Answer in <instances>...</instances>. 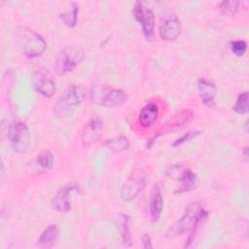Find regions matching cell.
Instances as JSON below:
<instances>
[{
	"mask_svg": "<svg viewBox=\"0 0 249 249\" xmlns=\"http://www.w3.org/2000/svg\"><path fill=\"white\" fill-rule=\"evenodd\" d=\"M78 13H79L78 5L76 3H72V7L68 11L60 14V18L66 26L74 27L77 23Z\"/></svg>",
	"mask_w": 249,
	"mask_h": 249,
	"instance_id": "cell-22",
	"label": "cell"
},
{
	"mask_svg": "<svg viewBox=\"0 0 249 249\" xmlns=\"http://www.w3.org/2000/svg\"><path fill=\"white\" fill-rule=\"evenodd\" d=\"M13 41L20 53L27 57H36L41 55L47 48L44 38L26 26H18L13 33Z\"/></svg>",
	"mask_w": 249,
	"mask_h": 249,
	"instance_id": "cell-1",
	"label": "cell"
},
{
	"mask_svg": "<svg viewBox=\"0 0 249 249\" xmlns=\"http://www.w3.org/2000/svg\"><path fill=\"white\" fill-rule=\"evenodd\" d=\"M128 98L127 93L120 89L104 88L99 94L97 102L103 107H116L124 104Z\"/></svg>",
	"mask_w": 249,
	"mask_h": 249,
	"instance_id": "cell-12",
	"label": "cell"
},
{
	"mask_svg": "<svg viewBox=\"0 0 249 249\" xmlns=\"http://www.w3.org/2000/svg\"><path fill=\"white\" fill-rule=\"evenodd\" d=\"M159 107L156 103L150 102L142 107L138 115V123L144 128L150 127L158 119Z\"/></svg>",
	"mask_w": 249,
	"mask_h": 249,
	"instance_id": "cell-17",
	"label": "cell"
},
{
	"mask_svg": "<svg viewBox=\"0 0 249 249\" xmlns=\"http://www.w3.org/2000/svg\"><path fill=\"white\" fill-rule=\"evenodd\" d=\"M8 138L16 153L24 154L30 144L28 126L22 122H14L8 128Z\"/></svg>",
	"mask_w": 249,
	"mask_h": 249,
	"instance_id": "cell-5",
	"label": "cell"
},
{
	"mask_svg": "<svg viewBox=\"0 0 249 249\" xmlns=\"http://www.w3.org/2000/svg\"><path fill=\"white\" fill-rule=\"evenodd\" d=\"M146 185V177L140 173L129 177L123 185L120 196L124 201H130L137 196V195L144 189Z\"/></svg>",
	"mask_w": 249,
	"mask_h": 249,
	"instance_id": "cell-10",
	"label": "cell"
},
{
	"mask_svg": "<svg viewBox=\"0 0 249 249\" xmlns=\"http://www.w3.org/2000/svg\"><path fill=\"white\" fill-rule=\"evenodd\" d=\"M165 174L170 178L180 181L181 185L178 190H176L175 194H182L189 192L195 188H196L198 184V179L196 174L190 168H186L183 164H175L170 166Z\"/></svg>",
	"mask_w": 249,
	"mask_h": 249,
	"instance_id": "cell-6",
	"label": "cell"
},
{
	"mask_svg": "<svg viewBox=\"0 0 249 249\" xmlns=\"http://www.w3.org/2000/svg\"><path fill=\"white\" fill-rule=\"evenodd\" d=\"M75 189L74 186H66L57 191L52 199V207L58 212H68L71 209L70 194Z\"/></svg>",
	"mask_w": 249,
	"mask_h": 249,
	"instance_id": "cell-14",
	"label": "cell"
},
{
	"mask_svg": "<svg viewBox=\"0 0 249 249\" xmlns=\"http://www.w3.org/2000/svg\"><path fill=\"white\" fill-rule=\"evenodd\" d=\"M199 133H200L199 130H190V131H187V132L184 133L181 137H179L177 140H175V142L172 144V146H173V147L180 146V145L184 144L185 142L190 141V140L196 138L197 135H199Z\"/></svg>",
	"mask_w": 249,
	"mask_h": 249,
	"instance_id": "cell-26",
	"label": "cell"
},
{
	"mask_svg": "<svg viewBox=\"0 0 249 249\" xmlns=\"http://www.w3.org/2000/svg\"><path fill=\"white\" fill-rule=\"evenodd\" d=\"M86 96V89L77 85L70 86L57 99L53 106V114L57 118L70 117Z\"/></svg>",
	"mask_w": 249,
	"mask_h": 249,
	"instance_id": "cell-3",
	"label": "cell"
},
{
	"mask_svg": "<svg viewBox=\"0 0 249 249\" xmlns=\"http://www.w3.org/2000/svg\"><path fill=\"white\" fill-rule=\"evenodd\" d=\"M247 49V44L243 40H235L231 43V50L236 56H241L244 54Z\"/></svg>",
	"mask_w": 249,
	"mask_h": 249,
	"instance_id": "cell-25",
	"label": "cell"
},
{
	"mask_svg": "<svg viewBox=\"0 0 249 249\" xmlns=\"http://www.w3.org/2000/svg\"><path fill=\"white\" fill-rule=\"evenodd\" d=\"M103 145L104 147L108 148L114 153H120L128 148L129 141L125 136H118V137L107 139Z\"/></svg>",
	"mask_w": 249,
	"mask_h": 249,
	"instance_id": "cell-20",
	"label": "cell"
},
{
	"mask_svg": "<svg viewBox=\"0 0 249 249\" xmlns=\"http://www.w3.org/2000/svg\"><path fill=\"white\" fill-rule=\"evenodd\" d=\"M197 86H198V93L201 101L205 106L212 108L215 105L214 99L217 93L216 86L212 82L206 80L205 78L199 79Z\"/></svg>",
	"mask_w": 249,
	"mask_h": 249,
	"instance_id": "cell-16",
	"label": "cell"
},
{
	"mask_svg": "<svg viewBox=\"0 0 249 249\" xmlns=\"http://www.w3.org/2000/svg\"><path fill=\"white\" fill-rule=\"evenodd\" d=\"M163 209V198L160 188L157 185H154L150 192L149 198V211L153 223L159 221L161 212Z\"/></svg>",
	"mask_w": 249,
	"mask_h": 249,
	"instance_id": "cell-15",
	"label": "cell"
},
{
	"mask_svg": "<svg viewBox=\"0 0 249 249\" xmlns=\"http://www.w3.org/2000/svg\"><path fill=\"white\" fill-rule=\"evenodd\" d=\"M134 18L140 23L142 27L143 34L147 40H152L154 37V27H155V18L153 11L144 6L140 1L134 3L132 9Z\"/></svg>",
	"mask_w": 249,
	"mask_h": 249,
	"instance_id": "cell-7",
	"label": "cell"
},
{
	"mask_svg": "<svg viewBox=\"0 0 249 249\" xmlns=\"http://www.w3.org/2000/svg\"><path fill=\"white\" fill-rule=\"evenodd\" d=\"M142 244H143V247L145 248V249H150V248H152L153 247V245H152V241H151V237H150V235L148 234V233H144L143 235H142Z\"/></svg>",
	"mask_w": 249,
	"mask_h": 249,
	"instance_id": "cell-27",
	"label": "cell"
},
{
	"mask_svg": "<svg viewBox=\"0 0 249 249\" xmlns=\"http://www.w3.org/2000/svg\"><path fill=\"white\" fill-rule=\"evenodd\" d=\"M54 158L51 151L42 150L36 157V163L44 170H51L53 166Z\"/></svg>",
	"mask_w": 249,
	"mask_h": 249,
	"instance_id": "cell-21",
	"label": "cell"
},
{
	"mask_svg": "<svg viewBox=\"0 0 249 249\" xmlns=\"http://www.w3.org/2000/svg\"><path fill=\"white\" fill-rule=\"evenodd\" d=\"M116 225L117 228L121 233L123 243L126 246H131L132 245V238L129 231V218L125 214H119L116 220Z\"/></svg>",
	"mask_w": 249,
	"mask_h": 249,
	"instance_id": "cell-19",
	"label": "cell"
},
{
	"mask_svg": "<svg viewBox=\"0 0 249 249\" xmlns=\"http://www.w3.org/2000/svg\"><path fill=\"white\" fill-rule=\"evenodd\" d=\"M247 151H248V149H247V147H245V149H244V157L246 158V160H247V158H248V153H247Z\"/></svg>",
	"mask_w": 249,
	"mask_h": 249,
	"instance_id": "cell-28",
	"label": "cell"
},
{
	"mask_svg": "<svg viewBox=\"0 0 249 249\" xmlns=\"http://www.w3.org/2000/svg\"><path fill=\"white\" fill-rule=\"evenodd\" d=\"M207 215V211L203 208L200 202L196 201L190 203L186 207L182 217L167 230L165 236L171 239L185 232L191 231L196 223L200 220L206 219Z\"/></svg>",
	"mask_w": 249,
	"mask_h": 249,
	"instance_id": "cell-2",
	"label": "cell"
},
{
	"mask_svg": "<svg viewBox=\"0 0 249 249\" xmlns=\"http://www.w3.org/2000/svg\"><path fill=\"white\" fill-rule=\"evenodd\" d=\"M181 22L175 14L166 16L159 29L160 37L165 41H174L181 34Z\"/></svg>",
	"mask_w": 249,
	"mask_h": 249,
	"instance_id": "cell-11",
	"label": "cell"
},
{
	"mask_svg": "<svg viewBox=\"0 0 249 249\" xmlns=\"http://www.w3.org/2000/svg\"><path fill=\"white\" fill-rule=\"evenodd\" d=\"M103 122L99 117L92 118L85 126L82 133V143L85 147H89L96 143L101 137Z\"/></svg>",
	"mask_w": 249,
	"mask_h": 249,
	"instance_id": "cell-13",
	"label": "cell"
},
{
	"mask_svg": "<svg viewBox=\"0 0 249 249\" xmlns=\"http://www.w3.org/2000/svg\"><path fill=\"white\" fill-rule=\"evenodd\" d=\"M239 1H223L219 4V8L222 13L226 15H233L239 8Z\"/></svg>",
	"mask_w": 249,
	"mask_h": 249,
	"instance_id": "cell-24",
	"label": "cell"
},
{
	"mask_svg": "<svg viewBox=\"0 0 249 249\" xmlns=\"http://www.w3.org/2000/svg\"><path fill=\"white\" fill-rule=\"evenodd\" d=\"M59 229L56 225H50L40 234L37 240V246L40 248H52L53 247L59 237Z\"/></svg>",
	"mask_w": 249,
	"mask_h": 249,
	"instance_id": "cell-18",
	"label": "cell"
},
{
	"mask_svg": "<svg viewBox=\"0 0 249 249\" xmlns=\"http://www.w3.org/2000/svg\"><path fill=\"white\" fill-rule=\"evenodd\" d=\"M193 117L194 113L190 109H183L181 111H178L162 124V126L156 133L155 137L151 139V142H153L155 138L160 135L175 132L177 130L182 129L193 120Z\"/></svg>",
	"mask_w": 249,
	"mask_h": 249,
	"instance_id": "cell-8",
	"label": "cell"
},
{
	"mask_svg": "<svg viewBox=\"0 0 249 249\" xmlns=\"http://www.w3.org/2000/svg\"><path fill=\"white\" fill-rule=\"evenodd\" d=\"M85 53L79 46L71 45L64 47L57 54L54 71L57 75L62 76L74 70L84 59Z\"/></svg>",
	"mask_w": 249,
	"mask_h": 249,
	"instance_id": "cell-4",
	"label": "cell"
},
{
	"mask_svg": "<svg viewBox=\"0 0 249 249\" xmlns=\"http://www.w3.org/2000/svg\"><path fill=\"white\" fill-rule=\"evenodd\" d=\"M248 91L240 92L236 98V101L232 107V110L239 115L247 114L249 111V105H248Z\"/></svg>",
	"mask_w": 249,
	"mask_h": 249,
	"instance_id": "cell-23",
	"label": "cell"
},
{
	"mask_svg": "<svg viewBox=\"0 0 249 249\" xmlns=\"http://www.w3.org/2000/svg\"><path fill=\"white\" fill-rule=\"evenodd\" d=\"M32 85L37 92L47 98L52 97L55 91V84L51 74L45 69H38L33 73Z\"/></svg>",
	"mask_w": 249,
	"mask_h": 249,
	"instance_id": "cell-9",
	"label": "cell"
}]
</instances>
